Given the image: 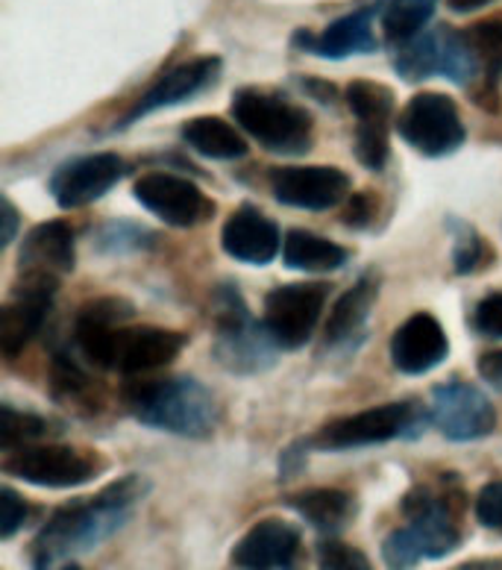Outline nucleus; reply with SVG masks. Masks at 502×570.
Here are the masks:
<instances>
[{
	"label": "nucleus",
	"instance_id": "f257e3e1",
	"mask_svg": "<svg viewBox=\"0 0 502 570\" xmlns=\"http://www.w3.org/2000/svg\"><path fill=\"white\" fill-rule=\"evenodd\" d=\"M147 494V480L130 473L89 500H73L53 512L33 544L36 570H53L59 559L86 553L130 521L132 505Z\"/></svg>",
	"mask_w": 502,
	"mask_h": 570
},
{
	"label": "nucleus",
	"instance_id": "f03ea898",
	"mask_svg": "<svg viewBox=\"0 0 502 570\" xmlns=\"http://www.w3.org/2000/svg\"><path fill=\"white\" fill-rule=\"evenodd\" d=\"M124 403L145 426L186 439H206L218 424V403L209 389L191 376L130 383L124 389Z\"/></svg>",
	"mask_w": 502,
	"mask_h": 570
},
{
	"label": "nucleus",
	"instance_id": "7ed1b4c3",
	"mask_svg": "<svg viewBox=\"0 0 502 570\" xmlns=\"http://www.w3.org/2000/svg\"><path fill=\"white\" fill-rule=\"evenodd\" d=\"M403 512L409 523L382 541V559L391 570H409L423 559H446L462 547L459 509L450 494L437 498L430 489H414L403 500Z\"/></svg>",
	"mask_w": 502,
	"mask_h": 570
},
{
	"label": "nucleus",
	"instance_id": "20e7f679",
	"mask_svg": "<svg viewBox=\"0 0 502 570\" xmlns=\"http://www.w3.org/2000/svg\"><path fill=\"white\" fill-rule=\"evenodd\" d=\"M233 118L247 136L274 154H303L312 145V115L276 91H235Z\"/></svg>",
	"mask_w": 502,
	"mask_h": 570
},
{
	"label": "nucleus",
	"instance_id": "39448f33",
	"mask_svg": "<svg viewBox=\"0 0 502 570\" xmlns=\"http://www.w3.org/2000/svg\"><path fill=\"white\" fill-rule=\"evenodd\" d=\"M215 358L233 374H259L274 365L276 351H283L274 342L270 330L250 318V309L244 306L242 294L235 288H220L215 294Z\"/></svg>",
	"mask_w": 502,
	"mask_h": 570
},
{
	"label": "nucleus",
	"instance_id": "423d86ee",
	"mask_svg": "<svg viewBox=\"0 0 502 570\" xmlns=\"http://www.w3.org/2000/svg\"><path fill=\"white\" fill-rule=\"evenodd\" d=\"M394 71L409 82L426 80V77H446L455 86H470L482 77L476 53L470 48L467 33H459L453 27L423 30L414 39L397 45Z\"/></svg>",
	"mask_w": 502,
	"mask_h": 570
},
{
	"label": "nucleus",
	"instance_id": "0eeeda50",
	"mask_svg": "<svg viewBox=\"0 0 502 570\" xmlns=\"http://www.w3.org/2000/svg\"><path fill=\"white\" fill-rule=\"evenodd\" d=\"M104 462L86 450L66 444H24L7 450L3 473L39 489H77L100 473Z\"/></svg>",
	"mask_w": 502,
	"mask_h": 570
},
{
	"label": "nucleus",
	"instance_id": "6e6552de",
	"mask_svg": "<svg viewBox=\"0 0 502 570\" xmlns=\"http://www.w3.org/2000/svg\"><path fill=\"white\" fill-rule=\"evenodd\" d=\"M400 139L423 156H450L464 145L462 115L453 98L441 91H421L414 95L397 118Z\"/></svg>",
	"mask_w": 502,
	"mask_h": 570
},
{
	"label": "nucleus",
	"instance_id": "1a4fd4ad",
	"mask_svg": "<svg viewBox=\"0 0 502 570\" xmlns=\"http://www.w3.org/2000/svg\"><path fill=\"white\" fill-rule=\"evenodd\" d=\"M329 288L324 283L276 285L265 297V326L283 351H297L312 338L324 315Z\"/></svg>",
	"mask_w": 502,
	"mask_h": 570
},
{
	"label": "nucleus",
	"instance_id": "9d476101",
	"mask_svg": "<svg viewBox=\"0 0 502 570\" xmlns=\"http://www.w3.org/2000/svg\"><path fill=\"white\" fill-rule=\"evenodd\" d=\"M414 426V409L409 403H385L373 406L356 415H344L321 426L315 439L308 441L312 448L341 453V450L373 448L391 439H400Z\"/></svg>",
	"mask_w": 502,
	"mask_h": 570
},
{
	"label": "nucleus",
	"instance_id": "9b49d317",
	"mask_svg": "<svg viewBox=\"0 0 502 570\" xmlns=\"http://www.w3.org/2000/svg\"><path fill=\"white\" fill-rule=\"evenodd\" d=\"M132 195L147 213L163 218L168 227H197L215 213V204L191 179L168 171L141 174L132 186Z\"/></svg>",
	"mask_w": 502,
	"mask_h": 570
},
{
	"label": "nucleus",
	"instance_id": "f8f14e48",
	"mask_svg": "<svg viewBox=\"0 0 502 570\" xmlns=\"http://www.w3.org/2000/svg\"><path fill=\"white\" fill-rule=\"evenodd\" d=\"M432 424L450 441H476L496 430V412L476 385L446 383L432 392Z\"/></svg>",
	"mask_w": 502,
	"mask_h": 570
},
{
	"label": "nucleus",
	"instance_id": "ddd939ff",
	"mask_svg": "<svg viewBox=\"0 0 502 570\" xmlns=\"http://www.w3.org/2000/svg\"><path fill=\"white\" fill-rule=\"evenodd\" d=\"M270 191L285 206L324 213L350 195V177L333 165H288L270 171Z\"/></svg>",
	"mask_w": 502,
	"mask_h": 570
},
{
	"label": "nucleus",
	"instance_id": "4468645a",
	"mask_svg": "<svg viewBox=\"0 0 502 570\" xmlns=\"http://www.w3.org/2000/svg\"><path fill=\"white\" fill-rule=\"evenodd\" d=\"M73 265H77V245H73V229L66 220H48L30 229L18 253L21 283L59 288V279L71 274Z\"/></svg>",
	"mask_w": 502,
	"mask_h": 570
},
{
	"label": "nucleus",
	"instance_id": "2eb2a0df",
	"mask_svg": "<svg viewBox=\"0 0 502 570\" xmlns=\"http://www.w3.org/2000/svg\"><path fill=\"white\" fill-rule=\"evenodd\" d=\"M127 165L118 154H91L71 159L50 177V195L62 209H82L118 186Z\"/></svg>",
	"mask_w": 502,
	"mask_h": 570
},
{
	"label": "nucleus",
	"instance_id": "dca6fc26",
	"mask_svg": "<svg viewBox=\"0 0 502 570\" xmlns=\"http://www.w3.org/2000/svg\"><path fill=\"white\" fill-rule=\"evenodd\" d=\"M301 556V530L276 518L253 523L233 547V564L238 570H297Z\"/></svg>",
	"mask_w": 502,
	"mask_h": 570
},
{
	"label": "nucleus",
	"instance_id": "f3484780",
	"mask_svg": "<svg viewBox=\"0 0 502 570\" xmlns=\"http://www.w3.org/2000/svg\"><path fill=\"white\" fill-rule=\"evenodd\" d=\"M186 347V335L163 330V326H136L127 330L121 326L115 335L112 358H109V371L118 374L136 376L156 371V367L170 365Z\"/></svg>",
	"mask_w": 502,
	"mask_h": 570
},
{
	"label": "nucleus",
	"instance_id": "a211bd4d",
	"mask_svg": "<svg viewBox=\"0 0 502 570\" xmlns=\"http://www.w3.org/2000/svg\"><path fill=\"white\" fill-rule=\"evenodd\" d=\"M450 353V338L444 326L430 312H414L397 326L391 338V362L397 371L409 376L430 374Z\"/></svg>",
	"mask_w": 502,
	"mask_h": 570
},
{
	"label": "nucleus",
	"instance_id": "6ab92c4d",
	"mask_svg": "<svg viewBox=\"0 0 502 570\" xmlns=\"http://www.w3.org/2000/svg\"><path fill=\"white\" fill-rule=\"evenodd\" d=\"M220 77V59L218 57H197L191 62H183L174 71H168L163 80L147 89V95L138 98L136 107L130 109V115L124 118L121 127H130L132 121L145 118V115H154L159 109L177 107V104H186L188 98H197L203 91L215 86Z\"/></svg>",
	"mask_w": 502,
	"mask_h": 570
},
{
	"label": "nucleus",
	"instance_id": "aec40b11",
	"mask_svg": "<svg viewBox=\"0 0 502 570\" xmlns=\"http://www.w3.org/2000/svg\"><path fill=\"white\" fill-rule=\"evenodd\" d=\"M132 318V306L121 297H100L95 303H86L73 321V342L77 351L89 358L91 365L109 371L112 358L115 335L127 321Z\"/></svg>",
	"mask_w": 502,
	"mask_h": 570
},
{
	"label": "nucleus",
	"instance_id": "412c9836",
	"mask_svg": "<svg viewBox=\"0 0 502 570\" xmlns=\"http://www.w3.org/2000/svg\"><path fill=\"white\" fill-rule=\"evenodd\" d=\"M220 247L229 259L247 262V265H268L276 259L283 247L279 227L256 206H242L227 218L220 229Z\"/></svg>",
	"mask_w": 502,
	"mask_h": 570
},
{
	"label": "nucleus",
	"instance_id": "4be33fe9",
	"mask_svg": "<svg viewBox=\"0 0 502 570\" xmlns=\"http://www.w3.org/2000/svg\"><path fill=\"white\" fill-rule=\"evenodd\" d=\"M373 18H376V9H356V12L333 21L321 33L297 30L294 48L315 53L321 59H347L356 57V53H373L380 48L376 33H373Z\"/></svg>",
	"mask_w": 502,
	"mask_h": 570
},
{
	"label": "nucleus",
	"instance_id": "5701e85b",
	"mask_svg": "<svg viewBox=\"0 0 502 570\" xmlns=\"http://www.w3.org/2000/svg\"><path fill=\"white\" fill-rule=\"evenodd\" d=\"M57 288L50 285L18 283L16 297L0 309V353L7 358H16L27 344L39 335L41 324L48 318L50 303H53Z\"/></svg>",
	"mask_w": 502,
	"mask_h": 570
},
{
	"label": "nucleus",
	"instance_id": "b1692460",
	"mask_svg": "<svg viewBox=\"0 0 502 570\" xmlns=\"http://www.w3.org/2000/svg\"><path fill=\"white\" fill-rule=\"evenodd\" d=\"M376 297H380V277L365 274L353 288L341 294L338 303L333 306L329 321H326L324 342L329 347H338V344H350L356 335H362Z\"/></svg>",
	"mask_w": 502,
	"mask_h": 570
},
{
	"label": "nucleus",
	"instance_id": "393cba45",
	"mask_svg": "<svg viewBox=\"0 0 502 570\" xmlns=\"http://www.w3.org/2000/svg\"><path fill=\"white\" fill-rule=\"evenodd\" d=\"M288 505L317 532H341L356 518V498L341 489H308L288 498Z\"/></svg>",
	"mask_w": 502,
	"mask_h": 570
},
{
	"label": "nucleus",
	"instance_id": "a878e982",
	"mask_svg": "<svg viewBox=\"0 0 502 570\" xmlns=\"http://www.w3.org/2000/svg\"><path fill=\"white\" fill-rule=\"evenodd\" d=\"M183 141L195 154L209 156V159H242L247 154V141L233 124L215 115H200L183 127Z\"/></svg>",
	"mask_w": 502,
	"mask_h": 570
},
{
	"label": "nucleus",
	"instance_id": "bb28decb",
	"mask_svg": "<svg viewBox=\"0 0 502 570\" xmlns=\"http://www.w3.org/2000/svg\"><path fill=\"white\" fill-rule=\"evenodd\" d=\"M347 259L344 247L308 229H292L283 242V262L294 271H338Z\"/></svg>",
	"mask_w": 502,
	"mask_h": 570
},
{
	"label": "nucleus",
	"instance_id": "cd10ccee",
	"mask_svg": "<svg viewBox=\"0 0 502 570\" xmlns=\"http://www.w3.org/2000/svg\"><path fill=\"white\" fill-rule=\"evenodd\" d=\"M437 0H376V18L391 45H403L423 33L435 16Z\"/></svg>",
	"mask_w": 502,
	"mask_h": 570
},
{
	"label": "nucleus",
	"instance_id": "c85d7f7f",
	"mask_svg": "<svg viewBox=\"0 0 502 570\" xmlns=\"http://www.w3.org/2000/svg\"><path fill=\"white\" fill-rule=\"evenodd\" d=\"M347 107L358 121H391L394 91L373 80H356L347 86Z\"/></svg>",
	"mask_w": 502,
	"mask_h": 570
},
{
	"label": "nucleus",
	"instance_id": "c756f323",
	"mask_svg": "<svg viewBox=\"0 0 502 570\" xmlns=\"http://www.w3.org/2000/svg\"><path fill=\"white\" fill-rule=\"evenodd\" d=\"M467 33L470 48L476 53L479 66H482V73H485L488 86L502 80V21H479L473 24Z\"/></svg>",
	"mask_w": 502,
	"mask_h": 570
},
{
	"label": "nucleus",
	"instance_id": "7c9ffc66",
	"mask_svg": "<svg viewBox=\"0 0 502 570\" xmlns=\"http://www.w3.org/2000/svg\"><path fill=\"white\" fill-rule=\"evenodd\" d=\"M48 432V421L30 412H16L12 406H0V448L7 450L33 444Z\"/></svg>",
	"mask_w": 502,
	"mask_h": 570
},
{
	"label": "nucleus",
	"instance_id": "2f4dec72",
	"mask_svg": "<svg viewBox=\"0 0 502 570\" xmlns=\"http://www.w3.org/2000/svg\"><path fill=\"white\" fill-rule=\"evenodd\" d=\"M388 124L391 121H358L356 127V159L371 171H382L388 163Z\"/></svg>",
	"mask_w": 502,
	"mask_h": 570
},
{
	"label": "nucleus",
	"instance_id": "473e14b6",
	"mask_svg": "<svg viewBox=\"0 0 502 570\" xmlns=\"http://www.w3.org/2000/svg\"><path fill=\"white\" fill-rule=\"evenodd\" d=\"M453 229L459 233L453 250L455 274H473V271H479L488 259H491V253H488L485 247V238L479 236L473 227H467V224H453Z\"/></svg>",
	"mask_w": 502,
	"mask_h": 570
},
{
	"label": "nucleus",
	"instance_id": "72a5a7b5",
	"mask_svg": "<svg viewBox=\"0 0 502 570\" xmlns=\"http://www.w3.org/2000/svg\"><path fill=\"white\" fill-rule=\"evenodd\" d=\"M317 564H321V570H373L362 550L344 544V541H335V538L321 541V547H317Z\"/></svg>",
	"mask_w": 502,
	"mask_h": 570
},
{
	"label": "nucleus",
	"instance_id": "f704fd0d",
	"mask_svg": "<svg viewBox=\"0 0 502 570\" xmlns=\"http://www.w3.org/2000/svg\"><path fill=\"white\" fill-rule=\"evenodd\" d=\"M470 326L476 330L482 338H502V294H488L476 303Z\"/></svg>",
	"mask_w": 502,
	"mask_h": 570
},
{
	"label": "nucleus",
	"instance_id": "c9c22d12",
	"mask_svg": "<svg viewBox=\"0 0 502 570\" xmlns=\"http://www.w3.org/2000/svg\"><path fill=\"white\" fill-rule=\"evenodd\" d=\"M476 518L485 530L502 535V480L488 482L476 498Z\"/></svg>",
	"mask_w": 502,
	"mask_h": 570
},
{
	"label": "nucleus",
	"instance_id": "e433bc0d",
	"mask_svg": "<svg viewBox=\"0 0 502 570\" xmlns=\"http://www.w3.org/2000/svg\"><path fill=\"white\" fill-rule=\"evenodd\" d=\"M27 503L12 489H0V538L9 541L27 521Z\"/></svg>",
	"mask_w": 502,
	"mask_h": 570
},
{
	"label": "nucleus",
	"instance_id": "4c0bfd02",
	"mask_svg": "<svg viewBox=\"0 0 502 570\" xmlns=\"http://www.w3.org/2000/svg\"><path fill=\"white\" fill-rule=\"evenodd\" d=\"M373 215H376V206H373L371 191H362V195L350 197L347 209H344V224L347 227H367Z\"/></svg>",
	"mask_w": 502,
	"mask_h": 570
},
{
	"label": "nucleus",
	"instance_id": "58836bf2",
	"mask_svg": "<svg viewBox=\"0 0 502 570\" xmlns=\"http://www.w3.org/2000/svg\"><path fill=\"white\" fill-rule=\"evenodd\" d=\"M479 376L488 380V383L502 385V351L485 353V356L479 358Z\"/></svg>",
	"mask_w": 502,
	"mask_h": 570
},
{
	"label": "nucleus",
	"instance_id": "ea45409f",
	"mask_svg": "<svg viewBox=\"0 0 502 570\" xmlns=\"http://www.w3.org/2000/svg\"><path fill=\"white\" fill-rule=\"evenodd\" d=\"M0 220H3V236H0V245L9 247L18 229V213H16V206L9 204V197H3V218Z\"/></svg>",
	"mask_w": 502,
	"mask_h": 570
},
{
	"label": "nucleus",
	"instance_id": "a19ab883",
	"mask_svg": "<svg viewBox=\"0 0 502 570\" xmlns=\"http://www.w3.org/2000/svg\"><path fill=\"white\" fill-rule=\"evenodd\" d=\"M491 0H446V7L453 12H476V9L488 7Z\"/></svg>",
	"mask_w": 502,
	"mask_h": 570
},
{
	"label": "nucleus",
	"instance_id": "79ce46f5",
	"mask_svg": "<svg viewBox=\"0 0 502 570\" xmlns=\"http://www.w3.org/2000/svg\"><path fill=\"white\" fill-rule=\"evenodd\" d=\"M459 570H502V562H473V564H464Z\"/></svg>",
	"mask_w": 502,
	"mask_h": 570
}]
</instances>
